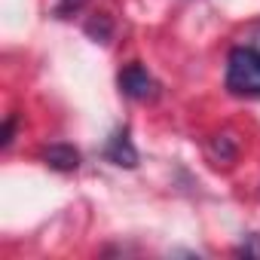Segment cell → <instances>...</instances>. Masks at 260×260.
Wrapping results in <instances>:
<instances>
[{
  "instance_id": "6da1fadb",
  "label": "cell",
  "mask_w": 260,
  "mask_h": 260,
  "mask_svg": "<svg viewBox=\"0 0 260 260\" xmlns=\"http://www.w3.org/2000/svg\"><path fill=\"white\" fill-rule=\"evenodd\" d=\"M226 89L233 95H260V49L239 43L226 58Z\"/></svg>"
},
{
  "instance_id": "7a4b0ae2",
  "label": "cell",
  "mask_w": 260,
  "mask_h": 260,
  "mask_svg": "<svg viewBox=\"0 0 260 260\" xmlns=\"http://www.w3.org/2000/svg\"><path fill=\"white\" fill-rule=\"evenodd\" d=\"M119 89L125 98H132V101H150L159 95V83L141 68V64H128L119 71Z\"/></svg>"
},
{
  "instance_id": "3957f363",
  "label": "cell",
  "mask_w": 260,
  "mask_h": 260,
  "mask_svg": "<svg viewBox=\"0 0 260 260\" xmlns=\"http://www.w3.org/2000/svg\"><path fill=\"white\" fill-rule=\"evenodd\" d=\"M104 156L113 162V166H122V169H135L138 166V150L132 144V138H128V128H122V132H116L104 150Z\"/></svg>"
},
{
  "instance_id": "277c9868",
  "label": "cell",
  "mask_w": 260,
  "mask_h": 260,
  "mask_svg": "<svg viewBox=\"0 0 260 260\" xmlns=\"http://www.w3.org/2000/svg\"><path fill=\"white\" fill-rule=\"evenodd\" d=\"M43 162L55 172H74L80 169V150L71 144H49L43 150Z\"/></svg>"
},
{
  "instance_id": "5b68a950",
  "label": "cell",
  "mask_w": 260,
  "mask_h": 260,
  "mask_svg": "<svg viewBox=\"0 0 260 260\" xmlns=\"http://www.w3.org/2000/svg\"><path fill=\"white\" fill-rule=\"evenodd\" d=\"M211 153H214V156H220V159H233V156H236V147L230 144V138H226V135H220V138L211 144Z\"/></svg>"
},
{
  "instance_id": "8992f818",
  "label": "cell",
  "mask_w": 260,
  "mask_h": 260,
  "mask_svg": "<svg viewBox=\"0 0 260 260\" xmlns=\"http://www.w3.org/2000/svg\"><path fill=\"white\" fill-rule=\"evenodd\" d=\"M13 132H16V113H10L7 116V122H4V132H0V147H10L13 144Z\"/></svg>"
},
{
  "instance_id": "52a82bcc",
  "label": "cell",
  "mask_w": 260,
  "mask_h": 260,
  "mask_svg": "<svg viewBox=\"0 0 260 260\" xmlns=\"http://www.w3.org/2000/svg\"><path fill=\"white\" fill-rule=\"evenodd\" d=\"M236 254H245V257L257 254V257H260V236H251V239H248V245H242V248H239Z\"/></svg>"
},
{
  "instance_id": "ba28073f",
  "label": "cell",
  "mask_w": 260,
  "mask_h": 260,
  "mask_svg": "<svg viewBox=\"0 0 260 260\" xmlns=\"http://www.w3.org/2000/svg\"><path fill=\"white\" fill-rule=\"evenodd\" d=\"M245 43H251V46L260 49V22H254V25L245 31Z\"/></svg>"
},
{
  "instance_id": "9c48e42d",
  "label": "cell",
  "mask_w": 260,
  "mask_h": 260,
  "mask_svg": "<svg viewBox=\"0 0 260 260\" xmlns=\"http://www.w3.org/2000/svg\"><path fill=\"white\" fill-rule=\"evenodd\" d=\"M83 4H86V0H61V10H77Z\"/></svg>"
}]
</instances>
